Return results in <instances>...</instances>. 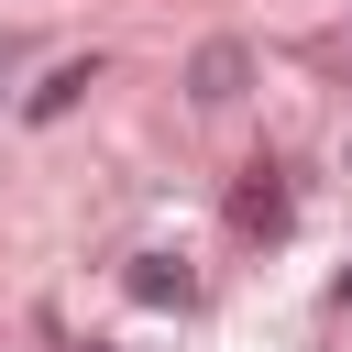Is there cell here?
I'll list each match as a JSON object with an SVG mask.
<instances>
[{"label": "cell", "instance_id": "cell-5", "mask_svg": "<svg viewBox=\"0 0 352 352\" xmlns=\"http://www.w3.org/2000/svg\"><path fill=\"white\" fill-rule=\"evenodd\" d=\"M330 297H341V308H352V264H341V286H330Z\"/></svg>", "mask_w": 352, "mask_h": 352}, {"label": "cell", "instance_id": "cell-3", "mask_svg": "<svg viewBox=\"0 0 352 352\" xmlns=\"http://www.w3.org/2000/svg\"><path fill=\"white\" fill-rule=\"evenodd\" d=\"M231 220H242V231H286V220H297V209H286V176H275V165H253V176L231 187Z\"/></svg>", "mask_w": 352, "mask_h": 352}, {"label": "cell", "instance_id": "cell-6", "mask_svg": "<svg viewBox=\"0 0 352 352\" xmlns=\"http://www.w3.org/2000/svg\"><path fill=\"white\" fill-rule=\"evenodd\" d=\"M11 66H22V44H0V77H11Z\"/></svg>", "mask_w": 352, "mask_h": 352}, {"label": "cell", "instance_id": "cell-4", "mask_svg": "<svg viewBox=\"0 0 352 352\" xmlns=\"http://www.w3.org/2000/svg\"><path fill=\"white\" fill-rule=\"evenodd\" d=\"M121 286H132L143 308H187V297H198V275H187L176 253H132V275H121Z\"/></svg>", "mask_w": 352, "mask_h": 352}, {"label": "cell", "instance_id": "cell-1", "mask_svg": "<svg viewBox=\"0 0 352 352\" xmlns=\"http://www.w3.org/2000/svg\"><path fill=\"white\" fill-rule=\"evenodd\" d=\"M242 77H253V44H242V33H220V44H198V55H187V99H198V110H231V99H242Z\"/></svg>", "mask_w": 352, "mask_h": 352}, {"label": "cell", "instance_id": "cell-2", "mask_svg": "<svg viewBox=\"0 0 352 352\" xmlns=\"http://www.w3.org/2000/svg\"><path fill=\"white\" fill-rule=\"evenodd\" d=\"M88 88H99V55H66V66H55V77H44L33 99H22V121H66V110H77Z\"/></svg>", "mask_w": 352, "mask_h": 352}]
</instances>
